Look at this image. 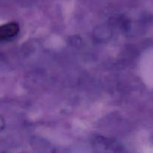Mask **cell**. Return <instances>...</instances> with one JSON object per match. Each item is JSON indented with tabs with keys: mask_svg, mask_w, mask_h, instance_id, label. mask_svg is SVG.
I'll list each match as a JSON object with an SVG mask.
<instances>
[{
	"mask_svg": "<svg viewBox=\"0 0 153 153\" xmlns=\"http://www.w3.org/2000/svg\"><path fill=\"white\" fill-rule=\"evenodd\" d=\"M19 31V26L15 22H9L0 26V41L9 40L16 36Z\"/></svg>",
	"mask_w": 153,
	"mask_h": 153,
	"instance_id": "obj_1",
	"label": "cell"
}]
</instances>
